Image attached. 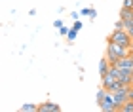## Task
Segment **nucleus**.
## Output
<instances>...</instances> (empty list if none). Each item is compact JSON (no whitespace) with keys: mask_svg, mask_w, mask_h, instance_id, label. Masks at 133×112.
<instances>
[{"mask_svg":"<svg viewBox=\"0 0 133 112\" xmlns=\"http://www.w3.org/2000/svg\"><path fill=\"white\" fill-rule=\"evenodd\" d=\"M131 74H133V70H129V68H118V80L122 82L124 86H133Z\"/></svg>","mask_w":133,"mask_h":112,"instance_id":"5","label":"nucleus"},{"mask_svg":"<svg viewBox=\"0 0 133 112\" xmlns=\"http://www.w3.org/2000/svg\"><path fill=\"white\" fill-rule=\"evenodd\" d=\"M97 17V10L95 8H89V19H95Z\"/></svg>","mask_w":133,"mask_h":112,"instance_id":"17","label":"nucleus"},{"mask_svg":"<svg viewBox=\"0 0 133 112\" xmlns=\"http://www.w3.org/2000/svg\"><path fill=\"white\" fill-rule=\"evenodd\" d=\"M69 31H70V29H69V27H65V25H63L61 29H59V34H63V36H66V34H69Z\"/></svg>","mask_w":133,"mask_h":112,"instance_id":"16","label":"nucleus"},{"mask_svg":"<svg viewBox=\"0 0 133 112\" xmlns=\"http://www.w3.org/2000/svg\"><path fill=\"white\" fill-rule=\"evenodd\" d=\"M131 40H133V38L129 36V32H128V31H118V29H114V31L110 32V36H108L107 42H114V44H118V46L129 48Z\"/></svg>","mask_w":133,"mask_h":112,"instance_id":"2","label":"nucleus"},{"mask_svg":"<svg viewBox=\"0 0 133 112\" xmlns=\"http://www.w3.org/2000/svg\"><path fill=\"white\" fill-rule=\"evenodd\" d=\"M131 82H133V74H131Z\"/></svg>","mask_w":133,"mask_h":112,"instance_id":"21","label":"nucleus"},{"mask_svg":"<svg viewBox=\"0 0 133 112\" xmlns=\"http://www.w3.org/2000/svg\"><path fill=\"white\" fill-rule=\"evenodd\" d=\"M124 8H133V0H124Z\"/></svg>","mask_w":133,"mask_h":112,"instance_id":"19","label":"nucleus"},{"mask_svg":"<svg viewBox=\"0 0 133 112\" xmlns=\"http://www.w3.org/2000/svg\"><path fill=\"white\" fill-rule=\"evenodd\" d=\"M108 70H110V61H108L107 55H105V57H103L101 61H99V76L103 78L105 74H108Z\"/></svg>","mask_w":133,"mask_h":112,"instance_id":"6","label":"nucleus"},{"mask_svg":"<svg viewBox=\"0 0 133 112\" xmlns=\"http://www.w3.org/2000/svg\"><path fill=\"white\" fill-rule=\"evenodd\" d=\"M105 97H107V89H105V87L97 89V95H95V99H97V104H101L103 101H105Z\"/></svg>","mask_w":133,"mask_h":112,"instance_id":"10","label":"nucleus"},{"mask_svg":"<svg viewBox=\"0 0 133 112\" xmlns=\"http://www.w3.org/2000/svg\"><path fill=\"white\" fill-rule=\"evenodd\" d=\"M129 50H131V53H133V40H131V44H129Z\"/></svg>","mask_w":133,"mask_h":112,"instance_id":"20","label":"nucleus"},{"mask_svg":"<svg viewBox=\"0 0 133 112\" xmlns=\"http://www.w3.org/2000/svg\"><path fill=\"white\" fill-rule=\"evenodd\" d=\"M21 112H38V104H34V103H25V104H21Z\"/></svg>","mask_w":133,"mask_h":112,"instance_id":"9","label":"nucleus"},{"mask_svg":"<svg viewBox=\"0 0 133 112\" xmlns=\"http://www.w3.org/2000/svg\"><path fill=\"white\" fill-rule=\"evenodd\" d=\"M116 67H118V68H129V70H133V57H131V55L122 57V59L118 61Z\"/></svg>","mask_w":133,"mask_h":112,"instance_id":"7","label":"nucleus"},{"mask_svg":"<svg viewBox=\"0 0 133 112\" xmlns=\"http://www.w3.org/2000/svg\"><path fill=\"white\" fill-rule=\"evenodd\" d=\"M72 29L80 32V29H82V21H80V19H78V21H74V25H72Z\"/></svg>","mask_w":133,"mask_h":112,"instance_id":"15","label":"nucleus"},{"mask_svg":"<svg viewBox=\"0 0 133 112\" xmlns=\"http://www.w3.org/2000/svg\"><path fill=\"white\" fill-rule=\"evenodd\" d=\"M131 55L129 48H124V46H118L114 42H107V59L110 61V65H118V61L122 57Z\"/></svg>","mask_w":133,"mask_h":112,"instance_id":"1","label":"nucleus"},{"mask_svg":"<svg viewBox=\"0 0 133 112\" xmlns=\"http://www.w3.org/2000/svg\"><path fill=\"white\" fill-rule=\"evenodd\" d=\"M76 36H78V31H74V29L70 27L69 34H66V38H69V42H74V40H76Z\"/></svg>","mask_w":133,"mask_h":112,"instance_id":"12","label":"nucleus"},{"mask_svg":"<svg viewBox=\"0 0 133 112\" xmlns=\"http://www.w3.org/2000/svg\"><path fill=\"white\" fill-rule=\"evenodd\" d=\"M80 15H82L80 11H72V13H70V19H72V21H78V19H80Z\"/></svg>","mask_w":133,"mask_h":112,"instance_id":"14","label":"nucleus"},{"mask_svg":"<svg viewBox=\"0 0 133 112\" xmlns=\"http://www.w3.org/2000/svg\"><path fill=\"white\" fill-rule=\"evenodd\" d=\"M53 27H55V29H61V27H63V19H55V21H53Z\"/></svg>","mask_w":133,"mask_h":112,"instance_id":"18","label":"nucleus"},{"mask_svg":"<svg viewBox=\"0 0 133 112\" xmlns=\"http://www.w3.org/2000/svg\"><path fill=\"white\" fill-rule=\"evenodd\" d=\"M120 112H133V101H131V99H128V101H125V103L122 104Z\"/></svg>","mask_w":133,"mask_h":112,"instance_id":"11","label":"nucleus"},{"mask_svg":"<svg viewBox=\"0 0 133 112\" xmlns=\"http://www.w3.org/2000/svg\"><path fill=\"white\" fill-rule=\"evenodd\" d=\"M99 108H101L103 112H118V107H116V103H114L110 91H107V97H105V101L99 104Z\"/></svg>","mask_w":133,"mask_h":112,"instance_id":"3","label":"nucleus"},{"mask_svg":"<svg viewBox=\"0 0 133 112\" xmlns=\"http://www.w3.org/2000/svg\"><path fill=\"white\" fill-rule=\"evenodd\" d=\"M120 17H122L124 21H131L133 19V8H120Z\"/></svg>","mask_w":133,"mask_h":112,"instance_id":"8","label":"nucleus"},{"mask_svg":"<svg viewBox=\"0 0 133 112\" xmlns=\"http://www.w3.org/2000/svg\"><path fill=\"white\" fill-rule=\"evenodd\" d=\"M114 29H118V31H125V21L120 17V19L116 21V25H114Z\"/></svg>","mask_w":133,"mask_h":112,"instance_id":"13","label":"nucleus"},{"mask_svg":"<svg viewBox=\"0 0 133 112\" xmlns=\"http://www.w3.org/2000/svg\"><path fill=\"white\" fill-rule=\"evenodd\" d=\"M61 104L57 103H51V101H46V103H40L38 104V112H61Z\"/></svg>","mask_w":133,"mask_h":112,"instance_id":"4","label":"nucleus"}]
</instances>
